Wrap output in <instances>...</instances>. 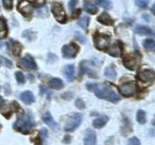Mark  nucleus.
<instances>
[{"label": "nucleus", "mask_w": 155, "mask_h": 145, "mask_svg": "<svg viewBox=\"0 0 155 145\" xmlns=\"http://www.w3.org/2000/svg\"><path fill=\"white\" fill-rule=\"evenodd\" d=\"M86 88L93 93L100 99L110 101L111 103H117L120 101V97L117 93L106 85H98L96 83H87Z\"/></svg>", "instance_id": "1"}, {"label": "nucleus", "mask_w": 155, "mask_h": 145, "mask_svg": "<svg viewBox=\"0 0 155 145\" xmlns=\"http://www.w3.org/2000/svg\"><path fill=\"white\" fill-rule=\"evenodd\" d=\"M22 36L27 39L28 41H33L36 38V33L33 32L32 30H25L22 33Z\"/></svg>", "instance_id": "26"}, {"label": "nucleus", "mask_w": 155, "mask_h": 145, "mask_svg": "<svg viewBox=\"0 0 155 145\" xmlns=\"http://www.w3.org/2000/svg\"><path fill=\"white\" fill-rule=\"evenodd\" d=\"M77 36H79V37H77V38H79V39H80V40L81 41V42H84V41H85V40H84V38H82V36L81 35V34H80V33H78V34H77Z\"/></svg>", "instance_id": "38"}, {"label": "nucleus", "mask_w": 155, "mask_h": 145, "mask_svg": "<svg viewBox=\"0 0 155 145\" xmlns=\"http://www.w3.org/2000/svg\"><path fill=\"white\" fill-rule=\"evenodd\" d=\"M0 62L3 63L4 66H6L8 68H12V66H13L12 62L8 59H6V58H4V57H0Z\"/></svg>", "instance_id": "36"}, {"label": "nucleus", "mask_w": 155, "mask_h": 145, "mask_svg": "<svg viewBox=\"0 0 155 145\" xmlns=\"http://www.w3.org/2000/svg\"><path fill=\"white\" fill-rule=\"evenodd\" d=\"M82 121V115L81 113H74L67 120L64 130L66 132H73L81 125Z\"/></svg>", "instance_id": "4"}, {"label": "nucleus", "mask_w": 155, "mask_h": 145, "mask_svg": "<svg viewBox=\"0 0 155 145\" xmlns=\"http://www.w3.org/2000/svg\"><path fill=\"white\" fill-rule=\"evenodd\" d=\"M97 3H98L101 7H103L105 9L113 8V3H111L110 0H97Z\"/></svg>", "instance_id": "27"}, {"label": "nucleus", "mask_w": 155, "mask_h": 145, "mask_svg": "<svg viewBox=\"0 0 155 145\" xmlns=\"http://www.w3.org/2000/svg\"><path fill=\"white\" fill-rule=\"evenodd\" d=\"M48 137V130L45 129V128H43L41 130H40V137H41V141L44 142L45 141V139L47 138Z\"/></svg>", "instance_id": "35"}, {"label": "nucleus", "mask_w": 155, "mask_h": 145, "mask_svg": "<svg viewBox=\"0 0 155 145\" xmlns=\"http://www.w3.org/2000/svg\"><path fill=\"white\" fill-rule=\"evenodd\" d=\"M155 79V72L152 70H143L138 74V79L143 83L151 84Z\"/></svg>", "instance_id": "9"}, {"label": "nucleus", "mask_w": 155, "mask_h": 145, "mask_svg": "<svg viewBox=\"0 0 155 145\" xmlns=\"http://www.w3.org/2000/svg\"><path fill=\"white\" fill-rule=\"evenodd\" d=\"M2 45H3V44H2V42L0 41V48H2Z\"/></svg>", "instance_id": "40"}, {"label": "nucleus", "mask_w": 155, "mask_h": 145, "mask_svg": "<svg viewBox=\"0 0 155 145\" xmlns=\"http://www.w3.org/2000/svg\"><path fill=\"white\" fill-rule=\"evenodd\" d=\"M108 53L110 55L114 56V57H119L121 54V45L118 42H115L114 44H111L108 47V50H107Z\"/></svg>", "instance_id": "13"}, {"label": "nucleus", "mask_w": 155, "mask_h": 145, "mask_svg": "<svg viewBox=\"0 0 155 145\" xmlns=\"http://www.w3.org/2000/svg\"><path fill=\"white\" fill-rule=\"evenodd\" d=\"M0 65H1V62H0Z\"/></svg>", "instance_id": "41"}, {"label": "nucleus", "mask_w": 155, "mask_h": 145, "mask_svg": "<svg viewBox=\"0 0 155 145\" xmlns=\"http://www.w3.org/2000/svg\"><path fill=\"white\" fill-rule=\"evenodd\" d=\"M19 99H21L24 104L26 105H31L35 102V97H34L33 93L31 91H24L19 95Z\"/></svg>", "instance_id": "16"}, {"label": "nucleus", "mask_w": 155, "mask_h": 145, "mask_svg": "<svg viewBox=\"0 0 155 145\" xmlns=\"http://www.w3.org/2000/svg\"><path fill=\"white\" fill-rule=\"evenodd\" d=\"M84 8L85 10V12L89 13V14H96L97 12H98V7L95 6L93 3L88 1V0H84Z\"/></svg>", "instance_id": "21"}, {"label": "nucleus", "mask_w": 155, "mask_h": 145, "mask_svg": "<svg viewBox=\"0 0 155 145\" xmlns=\"http://www.w3.org/2000/svg\"><path fill=\"white\" fill-rule=\"evenodd\" d=\"M108 121H109L108 116H107V115H101L100 117L93 120V122H92V126H93L95 129H101L107 124Z\"/></svg>", "instance_id": "18"}, {"label": "nucleus", "mask_w": 155, "mask_h": 145, "mask_svg": "<svg viewBox=\"0 0 155 145\" xmlns=\"http://www.w3.org/2000/svg\"><path fill=\"white\" fill-rule=\"evenodd\" d=\"M2 3L6 10H11L13 8V0H2Z\"/></svg>", "instance_id": "32"}, {"label": "nucleus", "mask_w": 155, "mask_h": 145, "mask_svg": "<svg viewBox=\"0 0 155 145\" xmlns=\"http://www.w3.org/2000/svg\"><path fill=\"white\" fill-rule=\"evenodd\" d=\"M98 21L101 22L102 24H104V25H113L114 24L113 18H111L109 16V14H107V13L101 14V16L98 17Z\"/></svg>", "instance_id": "20"}, {"label": "nucleus", "mask_w": 155, "mask_h": 145, "mask_svg": "<svg viewBox=\"0 0 155 145\" xmlns=\"http://www.w3.org/2000/svg\"><path fill=\"white\" fill-rule=\"evenodd\" d=\"M18 10L23 14H31L33 12V7L31 3L27 1V0H21V1L18 3Z\"/></svg>", "instance_id": "12"}, {"label": "nucleus", "mask_w": 155, "mask_h": 145, "mask_svg": "<svg viewBox=\"0 0 155 145\" xmlns=\"http://www.w3.org/2000/svg\"><path fill=\"white\" fill-rule=\"evenodd\" d=\"M42 118H43L44 122H45L51 129H52L53 130H58V129H59V126H58V124L54 121V119L52 118L51 112L47 111V112H45L43 114Z\"/></svg>", "instance_id": "11"}, {"label": "nucleus", "mask_w": 155, "mask_h": 145, "mask_svg": "<svg viewBox=\"0 0 155 145\" xmlns=\"http://www.w3.org/2000/svg\"><path fill=\"white\" fill-rule=\"evenodd\" d=\"M3 104H4V99L2 98V97H0V106H1Z\"/></svg>", "instance_id": "39"}, {"label": "nucleus", "mask_w": 155, "mask_h": 145, "mask_svg": "<svg viewBox=\"0 0 155 145\" xmlns=\"http://www.w3.org/2000/svg\"><path fill=\"white\" fill-rule=\"evenodd\" d=\"M110 38L106 35H102V34L97 33L94 36V45L96 48H98L100 50H104L108 47L110 45Z\"/></svg>", "instance_id": "7"}, {"label": "nucleus", "mask_w": 155, "mask_h": 145, "mask_svg": "<svg viewBox=\"0 0 155 145\" xmlns=\"http://www.w3.org/2000/svg\"><path fill=\"white\" fill-rule=\"evenodd\" d=\"M105 76L108 77L109 79H111V80L115 79V76H116V71H115V69L114 68L113 65L107 67L106 69H105Z\"/></svg>", "instance_id": "23"}, {"label": "nucleus", "mask_w": 155, "mask_h": 145, "mask_svg": "<svg viewBox=\"0 0 155 145\" xmlns=\"http://www.w3.org/2000/svg\"><path fill=\"white\" fill-rule=\"evenodd\" d=\"M15 76H16V79L18 84H24V82H25V77H24L21 72H17L16 74H15Z\"/></svg>", "instance_id": "30"}, {"label": "nucleus", "mask_w": 155, "mask_h": 145, "mask_svg": "<svg viewBox=\"0 0 155 145\" xmlns=\"http://www.w3.org/2000/svg\"><path fill=\"white\" fill-rule=\"evenodd\" d=\"M51 12L53 14V17L60 23H64L66 21V14L62 5L58 2H53L51 5Z\"/></svg>", "instance_id": "5"}, {"label": "nucleus", "mask_w": 155, "mask_h": 145, "mask_svg": "<svg viewBox=\"0 0 155 145\" xmlns=\"http://www.w3.org/2000/svg\"><path fill=\"white\" fill-rule=\"evenodd\" d=\"M149 0H135V3L140 8H147Z\"/></svg>", "instance_id": "31"}, {"label": "nucleus", "mask_w": 155, "mask_h": 145, "mask_svg": "<svg viewBox=\"0 0 155 145\" xmlns=\"http://www.w3.org/2000/svg\"><path fill=\"white\" fill-rule=\"evenodd\" d=\"M135 32L139 35H144V36H151L153 35V31L151 28L143 25H137L135 27Z\"/></svg>", "instance_id": "19"}, {"label": "nucleus", "mask_w": 155, "mask_h": 145, "mask_svg": "<svg viewBox=\"0 0 155 145\" xmlns=\"http://www.w3.org/2000/svg\"><path fill=\"white\" fill-rule=\"evenodd\" d=\"M77 2H78V0H70L69 1V9L71 10V11L74 10L75 6L77 5Z\"/></svg>", "instance_id": "37"}, {"label": "nucleus", "mask_w": 155, "mask_h": 145, "mask_svg": "<svg viewBox=\"0 0 155 145\" xmlns=\"http://www.w3.org/2000/svg\"><path fill=\"white\" fill-rule=\"evenodd\" d=\"M35 126V122L31 118L30 115L26 114H18L16 123L14 124V128L18 132L24 134H29Z\"/></svg>", "instance_id": "2"}, {"label": "nucleus", "mask_w": 155, "mask_h": 145, "mask_svg": "<svg viewBox=\"0 0 155 145\" xmlns=\"http://www.w3.org/2000/svg\"><path fill=\"white\" fill-rule=\"evenodd\" d=\"M123 65L129 70H135L140 63V55L139 53H133V54L127 55L123 58Z\"/></svg>", "instance_id": "3"}, {"label": "nucleus", "mask_w": 155, "mask_h": 145, "mask_svg": "<svg viewBox=\"0 0 155 145\" xmlns=\"http://www.w3.org/2000/svg\"><path fill=\"white\" fill-rule=\"evenodd\" d=\"M88 22H89V18L87 17H82L81 18H80L78 21V24L79 26H81V28H86L87 25H88Z\"/></svg>", "instance_id": "29"}, {"label": "nucleus", "mask_w": 155, "mask_h": 145, "mask_svg": "<svg viewBox=\"0 0 155 145\" xmlns=\"http://www.w3.org/2000/svg\"><path fill=\"white\" fill-rule=\"evenodd\" d=\"M19 66L24 68L25 70H32V71L37 70V64H36L35 60H34L33 57L30 56L29 54L21 58V61H19Z\"/></svg>", "instance_id": "10"}, {"label": "nucleus", "mask_w": 155, "mask_h": 145, "mask_svg": "<svg viewBox=\"0 0 155 145\" xmlns=\"http://www.w3.org/2000/svg\"><path fill=\"white\" fill-rule=\"evenodd\" d=\"M7 33V25L6 21H4L2 18H0V35L4 37Z\"/></svg>", "instance_id": "28"}, {"label": "nucleus", "mask_w": 155, "mask_h": 145, "mask_svg": "<svg viewBox=\"0 0 155 145\" xmlns=\"http://www.w3.org/2000/svg\"><path fill=\"white\" fill-rule=\"evenodd\" d=\"M76 105H77V108H80V109H84V108H85L84 102L82 101L81 99H77V100H76Z\"/></svg>", "instance_id": "34"}, {"label": "nucleus", "mask_w": 155, "mask_h": 145, "mask_svg": "<svg viewBox=\"0 0 155 145\" xmlns=\"http://www.w3.org/2000/svg\"><path fill=\"white\" fill-rule=\"evenodd\" d=\"M84 143V145H96V133L93 130L88 129L86 130Z\"/></svg>", "instance_id": "14"}, {"label": "nucleus", "mask_w": 155, "mask_h": 145, "mask_svg": "<svg viewBox=\"0 0 155 145\" xmlns=\"http://www.w3.org/2000/svg\"><path fill=\"white\" fill-rule=\"evenodd\" d=\"M143 45V47L147 50H154V48H155V42L153 40H151V39H147V40H144Z\"/></svg>", "instance_id": "25"}, {"label": "nucleus", "mask_w": 155, "mask_h": 145, "mask_svg": "<svg viewBox=\"0 0 155 145\" xmlns=\"http://www.w3.org/2000/svg\"><path fill=\"white\" fill-rule=\"evenodd\" d=\"M128 145H140V141L138 137H134L128 140Z\"/></svg>", "instance_id": "33"}, {"label": "nucleus", "mask_w": 155, "mask_h": 145, "mask_svg": "<svg viewBox=\"0 0 155 145\" xmlns=\"http://www.w3.org/2000/svg\"><path fill=\"white\" fill-rule=\"evenodd\" d=\"M118 90L120 94L128 98V97H132L136 93V84L134 81H129L119 85Z\"/></svg>", "instance_id": "6"}, {"label": "nucleus", "mask_w": 155, "mask_h": 145, "mask_svg": "<svg viewBox=\"0 0 155 145\" xmlns=\"http://www.w3.org/2000/svg\"><path fill=\"white\" fill-rule=\"evenodd\" d=\"M63 74H64L67 80L72 81L75 77V67L74 65H66L63 68Z\"/></svg>", "instance_id": "17"}, {"label": "nucleus", "mask_w": 155, "mask_h": 145, "mask_svg": "<svg viewBox=\"0 0 155 145\" xmlns=\"http://www.w3.org/2000/svg\"><path fill=\"white\" fill-rule=\"evenodd\" d=\"M62 54L65 58H74L79 52V47L76 44H68V45L63 46L62 47Z\"/></svg>", "instance_id": "8"}, {"label": "nucleus", "mask_w": 155, "mask_h": 145, "mask_svg": "<svg viewBox=\"0 0 155 145\" xmlns=\"http://www.w3.org/2000/svg\"><path fill=\"white\" fill-rule=\"evenodd\" d=\"M137 121L143 125L145 122H147V114H145V111L143 109H139L137 112Z\"/></svg>", "instance_id": "24"}, {"label": "nucleus", "mask_w": 155, "mask_h": 145, "mask_svg": "<svg viewBox=\"0 0 155 145\" xmlns=\"http://www.w3.org/2000/svg\"><path fill=\"white\" fill-rule=\"evenodd\" d=\"M7 47L9 48V50L12 52V54L18 56L21 53L22 50V46L18 42H16L14 40H10L9 44L7 45Z\"/></svg>", "instance_id": "15"}, {"label": "nucleus", "mask_w": 155, "mask_h": 145, "mask_svg": "<svg viewBox=\"0 0 155 145\" xmlns=\"http://www.w3.org/2000/svg\"><path fill=\"white\" fill-rule=\"evenodd\" d=\"M48 85H50L51 88L55 89V90H60L64 87V83H63V81L59 79H51L48 81Z\"/></svg>", "instance_id": "22"}]
</instances>
